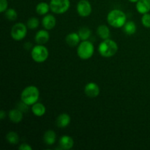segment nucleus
<instances>
[{"label":"nucleus","instance_id":"nucleus-21","mask_svg":"<svg viewBox=\"0 0 150 150\" xmlns=\"http://www.w3.org/2000/svg\"><path fill=\"white\" fill-rule=\"evenodd\" d=\"M123 30L125 33L127 35H134L137 30L136 24L132 21H129L125 23V24L123 26Z\"/></svg>","mask_w":150,"mask_h":150},{"label":"nucleus","instance_id":"nucleus-14","mask_svg":"<svg viewBox=\"0 0 150 150\" xmlns=\"http://www.w3.org/2000/svg\"><path fill=\"white\" fill-rule=\"evenodd\" d=\"M8 117L10 121L13 123H16V124L20 123L23 120V112L21 110H19L18 108L10 110L9 111Z\"/></svg>","mask_w":150,"mask_h":150},{"label":"nucleus","instance_id":"nucleus-31","mask_svg":"<svg viewBox=\"0 0 150 150\" xmlns=\"http://www.w3.org/2000/svg\"><path fill=\"white\" fill-rule=\"evenodd\" d=\"M149 1H150V0H149Z\"/></svg>","mask_w":150,"mask_h":150},{"label":"nucleus","instance_id":"nucleus-17","mask_svg":"<svg viewBox=\"0 0 150 150\" xmlns=\"http://www.w3.org/2000/svg\"><path fill=\"white\" fill-rule=\"evenodd\" d=\"M57 141V134L52 130H48L43 135V142L48 146H52Z\"/></svg>","mask_w":150,"mask_h":150},{"label":"nucleus","instance_id":"nucleus-12","mask_svg":"<svg viewBox=\"0 0 150 150\" xmlns=\"http://www.w3.org/2000/svg\"><path fill=\"white\" fill-rule=\"evenodd\" d=\"M56 24H57V20L53 15L46 14L42 18V25L45 29H47V30L53 29L55 27Z\"/></svg>","mask_w":150,"mask_h":150},{"label":"nucleus","instance_id":"nucleus-18","mask_svg":"<svg viewBox=\"0 0 150 150\" xmlns=\"http://www.w3.org/2000/svg\"><path fill=\"white\" fill-rule=\"evenodd\" d=\"M32 111L35 116L41 117L45 115V112H46V108L43 104L38 102L32 105Z\"/></svg>","mask_w":150,"mask_h":150},{"label":"nucleus","instance_id":"nucleus-7","mask_svg":"<svg viewBox=\"0 0 150 150\" xmlns=\"http://www.w3.org/2000/svg\"><path fill=\"white\" fill-rule=\"evenodd\" d=\"M27 26L23 23H16L10 30V35L16 41H21L25 38L27 34Z\"/></svg>","mask_w":150,"mask_h":150},{"label":"nucleus","instance_id":"nucleus-6","mask_svg":"<svg viewBox=\"0 0 150 150\" xmlns=\"http://www.w3.org/2000/svg\"><path fill=\"white\" fill-rule=\"evenodd\" d=\"M51 10L55 14H63L70 7V0H51L49 3Z\"/></svg>","mask_w":150,"mask_h":150},{"label":"nucleus","instance_id":"nucleus-24","mask_svg":"<svg viewBox=\"0 0 150 150\" xmlns=\"http://www.w3.org/2000/svg\"><path fill=\"white\" fill-rule=\"evenodd\" d=\"M5 13V18L9 21H16L18 18V13L16 10L13 8H9L4 12Z\"/></svg>","mask_w":150,"mask_h":150},{"label":"nucleus","instance_id":"nucleus-20","mask_svg":"<svg viewBox=\"0 0 150 150\" xmlns=\"http://www.w3.org/2000/svg\"><path fill=\"white\" fill-rule=\"evenodd\" d=\"M49 10H51L50 4H48L47 2H45V1H41V2L38 3L36 6V9H35L38 15H40V16L46 15L49 11Z\"/></svg>","mask_w":150,"mask_h":150},{"label":"nucleus","instance_id":"nucleus-1","mask_svg":"<svg viewBox=\"0 0 150 150\" xmlns=\"http://www.w3.org/2000/svg\"><path fill=\"white\" fill-rule=\"evenodd\" d=\"M107 22L114 28L123 27L127 22V16L122 10L114 9L108 13L107 16Z\"/></svg>","mask_w":150,"mask_h":150},{"label":"nucleus","instance_id":"nucleus-3","mask_svg":"<svg viewBox=\"0 0 150 150\" xmlns=\"http://www.w3.org/2000/svg\"><path fill=\"white\" fill-rule=\"evenodd\" d=\"M40 98V91L35 86H26L21 94V99L22 102L26 105H32L38 103Z\"/></svg>","mask_w":150,"mask_h":150},{"label":"nucleus","instance_id":"nucleus-27","mask_svg":"<svg viewBox=\"0 0 150 150\" xmlns=\"http://www.w3.org/2000/svg\"><path fill=\"white\" fill-rule=\"evenodd\" d=\"M7 7H8L7 0H0V13H4L7 10Z\"/></svg>","mask_w":150,"mask_h":150},{"label":"nucleus","instance_id":"nucleus-9","mask_svg":"<svg viewBox=\"0 0 150 150\" xmlns=\"http://www.w3.org/2000/svg\"><path fill=\"white\" fill-rule=\"evenodd\" d=\"M84 92L87 97L90 98H97L100 95V89L95 82H89L86 83L84 87Z\"/></svg>","mask_w":150,"mask_h":150},{"label":"nucleus","instance_id":"nucleus-19","mask_svg":"<svg viewBox=\"0 0 150 150\" xmlns=\"http://www.w3.org/2000/svg\"><path fill=\"white\" fill-rule=\"evenodd\" d=\"M97 33H98V36L103 40L109 39L110 38V29L105 25H100L97 29Z\"/></svg>","mask_w":150,"mask_h":150},{"label":"nucleus","instance_id":"nucleus-28","mask_svg":"<svg viewBox=\"0 0 150 150\" xmlns=\"http://www.w3.org/2000/svg\"><path fill=\"white\" fill-rule=\"evenodd\" d=\"M18 149L20 150H32V147L28 144H22L18 146Z\"/></svg>","mask_w":150,"mask_h":150},{"label":"nucleus","instance_id":"nucleus-5","mask_svg":"<svg viewBox=\"0 0 150 150\" xmlns=\"http://www.w3.org/2000/svg\"><path fill=\"white\" fill-rule=\"evenodd\" d=\"M32 58L35 62L42 63L46 61L49 56L48 48L43 45H37L32 48L31 51Z\"/></svg>","mask_w":150,"mask_h":150},{"label":"nucleus","instance_id":"nucleus-23","mask_svg":"<svg viewBox=\"0 0 150 150\" xmlns=\"http://www.w3.org/2000/svg\"><path fill=\"white\" fill-rule=\"evenodd\" d=\"M78 34L80 37L81 40H88V39L90 38L92 32L88 27H81L78 32Z\"/></svg>","mask_w":150,"mask_h":150},{"label":"nucleus","instance_id":"nucleus-10","mask_svg":"<svg viewBox=\"0 0 150 150\" xmlns=\"http://www.w3.org/2000/svg\"><path fill=\"white\" fill-rule=\"evenodd\" d=\"M50 39V35L47 29L39 30L35 36V40L39 45H44L47 43Z\"/></svg>","mask_w":150,"mask_h":150},{"label":"nucleus","instance_id":"nucleus-2","mask_svg":"<svg viewBox=\"0 0 150 150\" xmlns=\"http://www.w3.org/2000/svg\"><path fill=\"white\" fill-rule=\"evenodd\" d=\"M119 49L118 45L114 40L111 39L103 40L98 46V52L102 57L110 58L114 57Z\"/></svg>","mask_w":150,"mask_h":150},{"label":"nucleus","instance_id":"nucleus-8","mask_svg":"<svg viewBox=\"0 0 150 150\" xmlns=\"http://www.w3.org/2000/svg\"><path fill=\"white\" fill-rule=\"evenodd\" d=\"M92 5L88 0H80L76 6L77 13L81 17L86 18L92 13Z\"/></svg>","mask_w":150,"mask_h":150},{"label":"nucleus","instance_id":"nucleus-26","mask_svg":"<svg viewBox=\"0 0 150 150\" xmlns=\"http://www.w3.org/2000/svg\"><path fill=\"white\" fill-rule=\"evenodd\" d=\"M142 23L144 27L150 28V14L149 13H145L142 17Z\"/></svg>","mask_w":150,"mask_h":150},{"label":"nucleus","instance_id":"nucleus-30","mask_svg":"<svg viewBox=\"0 0 150 150\" xmlns=\"http://www.w3.org/2000/svg\"><path fill=\"white\" fill-rule=\"evenodd\" d=\"M128 1H130V2H132V3H136L138 1H139V0H128Z\"/></svg>","mask_w":150,"mask_h":150},{"label":"nucleus","instance_id":"nucleus-4","mask_svg":"<svg viewBox=\"0 0 150 150\" xmlns=\"http://www.w3.org/2000/svg\"><path fill=\"white\" fill-rule=\"evenodd\" d=\"M95 52V48L92 42L83 40L79 43L77 48V54L79 58L83 60H87L92 58Z\"/></svg>","mask_w":150,"mask_h":150},{"label":"nucleus","instance_id":"nucleus-15","mask_svg":"<svg viewBox=\"0 0 150 150\" xmlns=\"http://www.w3.org/2000/svg\"><path fill=\"white\" fill-rule=\"evenodd\" d=\"M66 43L70 47L78 46L80 43L81 38L79 37V34L76 32H71L68 34L65 38Z\"/></svg>","mask_w":150,"mask_h":150},{"label":"nucleus","instance_id":"nucleus-11","mask_svg":"<svg viewBox=\"0 0 150 150\" xmlns=\"http://www.w3.org/2000/svg\"><path fill=\"white\" fill-rule=\"evenodd\" d=\"M59 145L60 149L68 150L73 147V146H74V141H73V138L65 135V136H62L59 139Z\"/></svg>","mask_w":150,"mask_h":150},{"label":"nucleus","instance_id":"nucleus-16","mask_svg":"<svg viewBox=\"0 0 150 150\" xmlns=\"http://www.w3.org/2000/svg\"><path fill=\"white\" fill-rule=\"evenodd\" d=\"M136 10L141 14L144 15L148 13L150 11V1L149 0H139L136 2Z\"/></svg>","mask_w":150,"mask_h":150},{"label":"nucleus","instance_id":"nucleus-22","mask_svg":"<svg viewBox=\"0 0 150 150\" xmlns=\"http://www.w3.org/2000/svg\"><path fill=\"white\" fill-rule=\"evenodd\" d=\"M6 140L10 144L16 145L19 142V136L16 132L10 131L6 135Z\"/></svg>","mask_w":150,"mask_h":150},{"label":"nucleus","instance_id":"nucleus-13","mask_svg":"<svg viewBox=\"0 0 150 150\" xmlns=\"http://www.w3.org/2000/svg\"><path fill=\"white\" fill-rule=\"evenodd\" d=\"M70 121H71V118H70V115L66 113H62V114H59L57 118L56 124H57V127H59V128H65L70 125Z\"/></svg>","mask_w":150,"mask_h":150},{"label":"nucleus","instance_id":"nucleus-29","mask_svg":"<svg viewBox=\"0 0 150 150\" xmlns=\"http://www.w3.org/2000/svg\"><path fill=\"white\" fill-rule=\"evenodd\" d=\"M6 117V112L4 111V110H1L0 111V120H4V118Z\"/></svg>","mask_w":150,"mask_h":150},{"label":"nucleus","instance_id":"nucleus-25","mask_svg":"<svg viewBox=\"0 0 150 150\" xmlns=\"http://www.w3.org/2000/svg\"><path fill=\"white\" fill-rule=\"evenodd\" d=\"M40 25V21L38 18L32 17L29 19H28L26 26L29 29H36L38 28Z\"/></svg>","mask_w":150,"mask_h":150}]
</instances>
